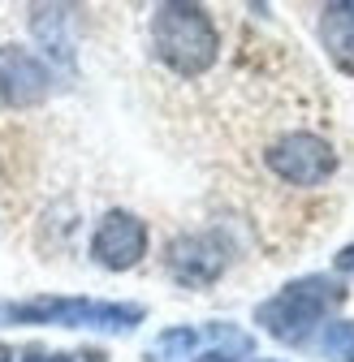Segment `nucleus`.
I'll list each match as a JSON object with an SVG mask.
<instances>
[{"label":"nucleus","instance_id":"obj_1","mask_svg":"<svg viewBox=\"0 0 354 362\" xmlns=\"http://www.w3.org/2000/svg\"><path fill=\"white\" fill-rule=\"evenodd\" d=\"M152 43H156V57L182 78L207 74L220 52V35H216L207 9L177 5V0L152 13Z\"/></svg>","mask_w":354,"mask_h":362},{"label":"nucleus","instance_id":"obj_2","mask_svg":"<svg viewBox=\"0 0 354 362\" xmlns=\"http://www.w3.org/2000/svg\"><path fill=\"white\" fill-rule=\"evenodd\" d=\"M341 302H346V285H337L329 276H302V281L285 285L277 298L263 302L255 310V320L263 324L268 337H277L285 345H302L307 337H312V328Z\"/></svg>","mask_w":354,"mask_h":362},{"label":"nucleus","instance_id":"obj_3","mask_svg":"<svg viewBox=\"0 0 354 362\" xmlns=\"http://www.w3.org/2000/svg\"><path fill=\"white\" fill-rule=\"evenodd\" d=\"M0 324H61V328H104V332H130V328H139V324H143V306L86 302V298L0 302Z\"/></svg>","mask_w":354,"mask_h":362},{"label":"nucleus","instance_id":"obj_4","mask_svg":"<svg viewBox=\"0 0 354 362\" xmlns=\"http://www.w3.org/2000/svg\"><path fill=\"white\" fill-rule=\"evenodd\" d=\"M263 164H268L281 181L290 186H324V181L337 173V151L333 143H324L320 134L294 129L285 139H277L268 151H263Z\"/></svg>","mask_w":354,"mask_h":362},{"label":"nucleus","instance_id":"obj_5","mask_svg":"<svg viewBox=\"0 0 354 362\" xmlns=\"http://www.w3.org/2000/svg\"><path fill=\"white\" fill-rule=\"evenodd\" d=\"M91 255L96 263H104L108 272H125L147 255V224L130 211H108L100 220V229L91 238Z\"/></svg>","mask_w":354,"mask_h":362},{"label":"nucleus","instance_id":"obj_6","mask_svg":"<svg viewBox=\"0 0 354 362\" xmlns=\"http://www.w3.org/2000/svg\"><path fill=\"white\" fill-rule=\"evenodd\" d=\"M48 90H52V74L39 57H30L26 48H0V100L13 108H30L48 100Z\"/></svg>","mask_w":354,"mask_h":362},{"label":"nucleus","instance_id":"obj_7","mask_svg":"<svg viewBox=\"0 0 354 362\" xmlns=\"http://www.w3.org/2000/svg\"><path fill=\"white\" fill-rule=\"evenodd\" d=\"M225 263H229V255L216 233H190L169 246V272L182 285H212L225 272Z\"/></svg>","mask_w":354,"mask_h":362},{"label":"nucleus","instance_id":"obj_8","mask_svg":"<svg viewBox=\"0 0 354 362\" xmlns=\"http://www.w3.org/2000/svg\"><path fill=\"white\" fill-rule=\"evenodd\" d=\"M320 43L337 69L354 74V0H337L324 5L320 13Z\"/></svg>","mask_w":354,"mask_h":362},{"label":"nucleus","instance_id":"obj_9","mask_svg":"<svg viewBox=\"0 0 354 362\" xmlns=\"http://www.w3.org/2000/svg\"><path fill=\"white\" fill-rule=\"evenodd\" d=\"M320 349H324L329 362H354V320H337V324H329Z\"/></svg>","mask_w":354,"mask_h":362},{"label":"nucleus","instance_id":"obj_10","mask_svg":"<svg viewBox=\"0 0 354 362\" xmlns=\"http://www.w3.org/2000/svg\"><path fill=\"white\" fill-rule=\"evenodd\" d=\"M195 349V332L190 328H177V332H164L160 341H156V354L160 358H169V354H177V358H186Z\"/></svg>","mask_w":354,"mask_h":362},{"label":"nucleus","instance_id":"obj_11","mask_svg":"<svg viewBox=\"0 0 354 362\" xmlns=\"http://www.w3.org/2000/svg\"><path fill=\"white\" fill-rule=\"evenodd\" d=\"M333 263H337V272H354V246H346Z\"/></svg>","mask_w":354,"mask_h":362},{"label":"nucleus","instance_id":"obj_12","mask_svg":"<svg viewBox=\"0 0 354 362\" xmlns=\"http://www.w3.org/2000/svg\"><path fill=\"white\" fill-rule=\"evenodd\" d=\"M195 362H238V358L225 354V349H212V354H203V358H195Z\"/></svg>","mask_w":354,"mask_h":362},{"label":"nucleus","instance_id":"obj_13","mask_svg":"<svg viewBox=\"0 0 354 362\" xmlns=\"http://www.w3.org/2000/svg\"><path fill=\"white\" fill-rule=\"evenodd\" d=\"M26 362H48V358H43V349H26Z\"/></svg>","mask_w":354,"mask_h":362},{"label":"nucleus","instance_id":"obj_14","mask_svg":"<svg viewBox=\"0 0 354 362\" xmlns=\"http://www.w3.org/2000/svg\"><path fill=\"white\" fill-rule=\"evenodd\" d=\"M0 362H13V349L9 345H0Z\"/></svg>","mask_w":354,"mask_h":362},{"label":"nucleus","instance_id":"obj_15","mask_svg":"<svg viewBox=\"0 0 354 362\" xmlns=\"http://www.w3.org/2000/svg\"><path fill=\"white\" fill-rule=\"evenodd\" d=\"M82 358H86V362H104V354H100V349H91V354H82Z\"/></svg>","mask_w":354,"mask_h":362},{"label":"nucleus","instance_id":"obj_16","mask_svg":"<svg viewBox=\"0 0 354 362\" xmlns=\"http://www.w3.org/2000/svg\"><path fill=\"white\" fill-rule=\"evenodd\" d=\"M48 362H74V358H65V354H52V358H48Z\"/></svg>","mask_w":354,"mask_h":362}]
</instances>
